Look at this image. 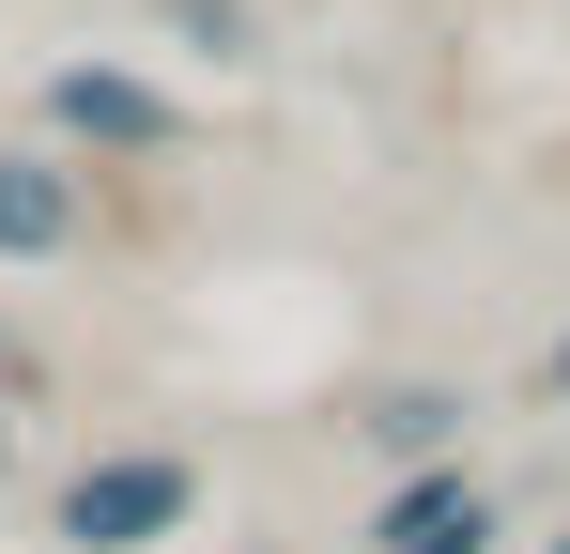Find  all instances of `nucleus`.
I'll return each instance as SVG.
<instances>
[{"mask_svg":"<svg viewBox=\"0 0 570 554\" xmlns=\"http://www.w3.org/2000/svg\"><path fill=\"white\" fill-rule=\"evenodd\" d=\"M47 108H62L78 139H108V155H170V108H155L139 78H94V62H78V78L47 92Z\"/></svg>","mask_w":570,"mask_h":554,"instance_id":"2","label":"nucleus"},{"mask_svg":"<svg viewBox=\"0 0 570 554\" xmlns=\"http://www.w3.org/2000/svg\"><path fill=\"white\" fill-rule=\"evenodd\" d=\"M186 462H94V477H78V493H62V540L78 554H139V540H170V524H186Z\"/></svg>","mask_w":570,"mask_h":554,"instance_id":"1","label":"nucleus"},{"mask_svg":"<svg viewBox=\"0 0 570 554\" xmlns=\"http://www.w3.org/2000/svg\"><path fill=\"white\" fill-rule=\"evenodd\" d=\"M62 231H78V185L47 170V155H0V247L31 263V247H62Z\"/></svg>","mask_w":570,"mask_h":554,"instance_id":"3","label":"nucleus"},{"mask_svg":"<svg viewBox=\"0 0 570 554\" xmlns=\"http://www.w3.org/2000/svg\"><path fill=\"white\" fill-rule=\"evenodd\" d=\"M0 447H16V432H0Z\"/></svg>","mask_w":570,"mask_h":554,"instance_id":"5","label":"nucleus"},{"mask_svg":"<svg viewBox=\"0 0 570 554\" xmlns=\"http://www.w3.org/2000/svg\"><path fill=\"white\" fill-rule=\"evenodd\" d=\"M385 554H478V493H463V477H416L401 524H385Z\"/></svg>","mask_w":570,"mask_h":554,"instance_id":"4","label":"nucleus"}]
</instances>
